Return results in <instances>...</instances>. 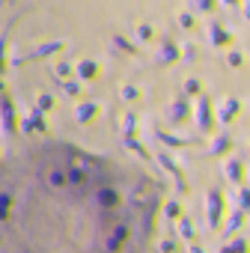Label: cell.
<instances>
[{
	"label": "cell",
	"mask_w": 250,
	"mask_h": 253,
	"mask_svg": "<svg viewBox=\"0 0 250 253\" xmlns=\"http://www.w3.org/2000/svg\"><path fill=\"white\" fill-rule=\"evenodd\" d=\"M92 116H95V104H81L78 107V122H86Z\"/></svg>",
	"instance_id": "cell-1"
},
{
	"label": "cell",
	"mask_w": 250,
	"mask_h": 253,
	"mask_svg": "<svg viewBox=\"0 0 250 253\" xmlns=\"http://www.w3.org/2000/svg\"><path fill=\"white\" fill-rule=\"evenodd\" d=\"M220 214V194H211V223H217Z\"/></svg>",
	"instance_id": "cell-2"
},
{
	"label": "cell",
	"mask_w": 250,
	"mask_h": 253,
	"mask_svg": "<svg viewBox=\"0 0 250 253\" xmlns=\"http://www.w3.org/2000/svg\"><path fill=\"white\" fill-rule=\"evenodd\" d=\"M95 72H98V66H95V63H81V75H83V78H92Z\"/></svg>",
	"instance_id": "cell-3"
},
{
	"label": "cell",
	"mask_w": 250,
	"mask_h": 253,
	"mask_svg": "<svg viewBox=\"0 0 250 253\" xmlns=\"http://www.w3.org/2000/svg\"><path fill=\"white\" fill-rule=\"evenodd\" d=\"M235 110H238V101H226V104H223V110H220V116H223V119H229Z\"/></svg>",
	"instance_id": "cell-4"
},
{
	"label": "cell",
	"mask_w": 250,
	"mask_h": 253,
	"mask_svg": "<svg viewBox=\"0 0 250 253\" xmlns=\"http://www.w3.org/2000/svg\"><path fill=\"white\" fill-rule=\"evenodd\" d=\"M116 200H119V197H116V194H110V191H104V194H101V203H104V206H116Z\"/></svg>",
	"instance_id": "cell-5"
},
{
	"label": "cell",
	"mask_w": 250,
	"mask_h": 253,
	"mask_svg": "<svg viewBox=\"0 0 250 253\" xmlns=\"http://www.w3.org/2000/svg\"><path fill=\"white\" fill-rule=\"evenodd\" d=\"M179 232L191 238V235H194V229H191V220H182V223H179Z\"/></svg>",
	"instance_id": "cell-6"
},
{
	"label": "cell",
	"mask_w": 250,
	"mask_h": 253,
	"mask_svg": "<svg viewBox=\"0 0 250 253\" xmlns=\"http://www.w3.org/2000/svg\"><path fill=\"white\" fill-rule=\"evenodd\" d=\"M226 173H229V176H241V164H232V161H229V164H226Z\"/></svg>",
	"instance_id": "cell-7"
},
{
	"label": "cell",
	"mask_w": 250,
	"mask_h": 253,
	"mask_svg": "<svg viewBox=\"0 0 250 253\" xmlns=\"http://www.w3.org/2000/svg\"><path fill=\"white\" fill-rule=\"evenodd\" d=\"M63 179H66V176H63L60 170H54V173H51V182H54V185H63Z\"/></svg>",
	"instance_id": "cell-8"
},
{
	"label": "cell",
	"mask_w": 250,
	"mask_h": 253,
	"mask_svg": "<svg viewBox=\"0 0 250 253\" xmlns=\"http://www.w3.org/2000/svg\"><path fill=\"white\" fill-rule=\"evenodd\" d=\"M63 89H66V92H72V95H75V92H78V84H75V81H72V84H63Z\"/></svg>",
	"instance_id": "cell-9"
},
{
	"label": "cell",
	"mask_w": 250,
	"mask_h": 253,
	"mask_svg": "<svg viewBox=\"0 0 250 253\" xmlns=\"http://www.w3.org/2000/svg\"><path fill=\"white\" fill-rule=\"evenodd\" d=\"M241 247H244V244H241V241H238V244H235V250H232V247H226V250H223V253H241Z\"/></svg>",
	"instance_id": "cell-10"
}]
</instances>
